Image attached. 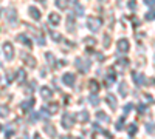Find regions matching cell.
I'll return each mask as SVG.
<instances>
[{"label":"cell","instance_id":"2","mask_svg":"<svg viewBox=\"0 0 155 139\" xmlns=\"http://www.w3.org/2000/svg\"><path fill=\"white\" fill-rule=\"evenodd\" d=\"M85 25H87V28L92 31V33H96L99 30V27H101V20L96 19V17H87Z\"/></svg>","mask_w":155,"mask_h":139},{"label":"cell","instance_id":"27","mask_svg":"<svg viewBox=\"0 0 155 139\" xmlns=\"http://www.w3.org/2000/svg\"><path fill=\"white\" fill-rule=\"evenodd\" d=\"M137 130H138L137 124H129V125H127V133L130 134V136H134V134L137 133Z\"/></svg>","mask_w":155,"mask_h":139},{"label":"cell","instance_id":"50","mask_svg":"<svg viewBox=\"0 0 155 139\" xmlns=\"http://www.w3.org/2000/svg\"><path fill=\"white\" fill-rule=\"evenodd\" d=\"M74 139H81V137H74Z\"/></svg>","mask_w":155,"mask_h":139},{"label":"cell","instance_id":"52","mask_svg":"<svg viewBox=\"0 0 155 139\" xmlns=\"http://www.w3.org/2000/svg\"><path fill=\"white\" fill-rule=\"evenodd\" d=\"M0 14H2V11H0Z\"/></svg>","mask_w":155,"mask_h":139},{"label":"cell","instance_id":"5","mask_svg":"<svg viewBox=\"0 0 155 139\" xmlns=\"http://www.w3.org/2000/svg\"><path fill=\"white\" fill-rule=\"evenodd\" d=\"M132 77H134V81H135V84L137 85H150L149 82H147V77L144 74H141V73H138V71H134L132 73Z\"/></svg>","mask_w":155,"mask_h":139},{"label":"cell","instance_id":"16","mask_svg":"<svg viewBox=\"0 0 155 139\" xmlns=\"http://www.w3.org/2000/svg\"><path fill=\"white\" fill-rule=\"evenodd\" d=\"M76 118H78V121H79V122H88L90 115H88L87 110H82V111H79V113L76 115Z\"/></svg>","mask_w":155,"mask_h":139},{"label":"cell","instance_id":"19","mask_svg":"<svg viewBox=\"0 0 155 139\" xmlns=\"http://www.w3.org/2000/svg\"><path fill=\"white\" fill-rule=\"evenodd\" d=\"M44 130L47 131V134L51 137V139H54L56 137V130H54V127L51 124H45V127H44Z\"/></svg>","mask_w":155,"mask_h":139},{"label":"cell","instance_id":"42","mask_svg":"<svg viewBox=\"0 0 155 139\" xmlns=\"http://www.w3.org/2000/svg\"><path fill=\"white\" fill-rule=\"evenodd\" d=\"M144 3H146V5H149V9H150V8H153V0H144Z\"/></svg>","mask_w":155,"mask_h":139},{"label":"cell","instance_id":"1","mask_svg":"<svg viewBox=\"0 0 155 139\" xmlns=\"http://www.w3.org/2000/svg\"><path fill=\"white\" fill-rule=\"evenodd\" d=\"M74 65H76V68L79 70L82 74H85V73H88V71H90V67H92V62H90L88 59L76 57V59H74Z\"/></svg>","mask_w":155,"mask_h":139},{"label":"cell","instance_id":"39","mask_svg":"<svg viewBox=\"0 0 155 139\" xmlns=\"http://www.w3.org/2000/svg\"><path fill=\"white\" fill-rule=\"evenodd\" d=\"M84 14V6L76 5V16H82Z\"/></svg>","mask_w":155,"mask_h":139},{"label":"cell","instance_id":"11","mask_svg":"<svg viewBox=\"0 0 155 139\" xmlns=\"http://www.w3.org/2000/svg\"><path fill=\"white\" fill-rule=\"evenodd\" d=\"M45 113H48V115H56V113H59V104L53 102V104H48L42 108Z\"/></svg>","mask_w":155,"mask_h":139},{"label":"cell","instance_id":"46","mask_svg":"<svg viewBox=\"0 0 155 139\" xmlns=\"http://www.w3.org/2000/svg\"><path fill=\"white\" fill-rule=\"evenodd\" d=\"M34 139H42V136L39 134V133H36V134H34Z\"/></svg>","mask_w":155,"mask_h":139},{"label":"cell","instance_id":"40","mask_svg":"<svg viewBox=\"0 0 155 139\" xmlns=\"http://www.w3.org/2000/svg\"><path fill=\"white\" fill-rule=\"evenodd\" d=\"M12 134H14V128H12L11 125H9V127H8V131H6V134H5V136H6V139H11V136H12Z\"/></svg>","mask_w":155,"mask_h":139},{"label":"cell","instance_id":"31","mask_svg":"<svg viewBox=\"0 0 155 139\" xmlns=\"http://www.w3.org/2000/svg\"><path fill=\"white\" fill-rule=\"evenodd\" d=\"M45 57H47V62H48V64L54 68V56L51 54V53H47V54H45Z\"/></svg>","mask_w":155,"mask_h":139},{"label":"cell","instance_id":"20","mask_svg":"<svg viewBox=\"0 0 155 139\" xmlns=\"http://www.w3.org/2000/svg\"><path fill=\"white\" fill-rule=\"evenodd\" d=\"M106 100H107V104L110 105V108H112V110H115L116 107H118V102H116V97H115L113 94H107Z\"/></svg>","mask_w":155,"mask_h":139},{"label":"cell","instance_id":"15","mask_svg":"<svg viewBox=\"0 0 155 139\" xmlns=\"http://www.w3.org/2000/svg\"><path fill=\"white\" fill-rule=\"evenodd\" d=\"M28 12H30V16H31L34 20H41V17H42L41 11H39L37 8H34V6H30V8H28Z\"/></svg>","mask_w":155,"mask_h":139},{"label":"cell","instance_id":"9","mask_svg":"<svg viewBox=\"0 0 155 139\" xmlns=\"http://www.w3.org/2000/svg\"><path fill=\"white\" fill-rule=\"evenodd\" d=\"M62 82L65 84L67 87H74V82H76V76L73 74V73H65L62 76Z\"/></svg>","mask_w":155,"mask_h":139},{"label":"cell","instance_id":"28","mask_svg":"<svg viewBox=\"0 0 155 139\" xmlns=\"http://www.w3.org/2000/svg\"><path fill=\"white\" fill-rule=\"evenodd\" d=\"M84 43H85L87 46H90V48H93V46L96 45V39H93V37H85Z\"/></svg>","mask_w":155,"mask_h":139},{"label":"cell","instance_id":"4","mask_svg":"<svg viewBox=\"0 0 155 139\" xmlns=\"http://www.w3.org/2000/svg\"><path fill=\"white\" fill-rule=\"evenodd\" d=\"M6 20H8L9 25H12V27L17 25V11L14 8H8L6 9Z\"/></svg>","mask_w":155,"mask_h":139},{"label":"cell","instance_id":"26","mask_svg":"<svg viewBox=\"0 0 155 139\" xmlns=\"http://www.w3.org/2000/svg\"><path fill=\"white\" fill-rule=\"evenodd\" d=\"M8 115H9V107L0 105V118H6Z\"/></svg>","mask_w":155,"mask_h":139},{"label":"cell","instance_id":"25","mask_svg":"<svg viewBox=\"0 0 155 139\" xmlns=\"http://www.w3.org/2000/svg\"><path fill=\"white\" fill-rule=\"evenodd\" d=\"M127 93H129L127 85H126L124 82H121V84H120V94H121L123 97H126V96H127Z\"/></svg>","mask_w":155,"mask_h":139},{"label":"cell","instance_id":"34","mask_svg":"<svg viewBox=\"0 0 155 139\" xmlns=\"http://www.w3.org/2000/svg\"><path fill=\"white\" fill-rule=\"evenodd\" d=\"M127 6H129V9H130V11H135L137 9V0H129Z\"/></svg>","mask_w":155,"mask_h":139},{"label":"cell","instance_id":"29","mask_svg":"<svg viewBox=\"0 0 155 139\" xmlns=\"http://www.w3.org/2000/svg\"><path fill=\"white\" fill-rule=\"evenodd\" d=\"M33 105H34V99H28L27 102H22V105H20V107H22L23 110H30Z\"/></svg>","mask_w":155,"mask_h":139},{"label":"cell","instance_id":"3","mask_svg":"<svg viewBox=\"0 0 155 139\" xmlns=\"http://www.w3.org/2000/svg\"><path fill=\"white\" fill-rule=\"evenodd\" d=\"M61 124H62V127L65 130H70L74 125V116L70 115V113H65V115L62 116V119H61Z\"/></svg>","mask_w":155,"mask_h":139},{"label":"cell","instance_id":"37","mask_svg":"<svg viewBox=\"0 0 155 139\" xmlns=\"http://www.w3.org/2000/svg\"><path fill=\"white\" fill-rule=\"evenodd\" d=\"M146 130H147L149 134H153V124L152 122H147L146 124Z\"/></svg>","mask_w":155,"mask_h":139},{"label":"cell","instance_id":"45","mask_svg":"<svg viewBox=\"0 0 155 139\" xmlns=\"http://www.w3.org/2000/svg\"><path fill=\"white\" fill-rule=\"evenodd\" d=\"M12 79H14V74H11V73H8V82H11Z\"/></svg>","mask_w":155,"mask_h":139},{"label":"cell","instance_id":"7","mask_svg":"<svg viewBox=\"0 0 155 139\" xmlns=\"http://www.w3.org/2000/svg\"><path fill=\"white\" fill-rule=\"evenodd\" d=\"M22 60H23V64L27 65L28 68H36V65H37V60L31 56V54H22Z\"/></svg>","mask_w":155,"mask_h":139},{"label":"cell","instance_id":"38","mask_svg":"<svg viewBox=\"0 0 155 139\" xmlns=\"http://www.w3.org/2000/svg\"><path fill=\"white\" fill-rule=\"evenodd\" d=\"M109 46H110V36L104 34V48H109Z\"/></svg>","mask_w":155,"mask_h":139},{"label":"cell","instance_id":"12","mask_svg":"<svg viewBox=\"0 0 155 139\" xmlns=\"http://www.w3.org/2000/svg\"><path fill=\"white\" fill-rule=\"evenodd\" d=\"M99 88H101V85H99V82H98V81H95V79L88 81V90H90V93H92V94L99 93Z\"/></svg>","mask_w":155,"mask_h":139},{"label":"cell","instance_id":"6","mask_svg":"<svg viewBox=\"0 0 155 139\" xmlns=\"http://www.w3.org/2000/svg\"><path fill=\"white\" fill-rule=\"evenodd\" d=\"M3 53H5L6 60H12L14 59V46H12L9 42H5L3 43Z\"/></svg>","mask_w":155,"mask_h":139},{"label":"cell","instance_id":"33","mask_svg":"<svg viewBox=\"0 0 155 139\" xmlns=\"http://www.w3.org/2000/svg\"><path fill=\"white\" fill-rule=\"evenodd\" d=\"M153 17H155V11H153V8H150V9L147 11V14H146V20L152 22V20H153Z\"/></svg>","mask_w":155,"mask_h":139},{"label":"cell","instance_id":"35","mask_svg":"<svg viewBox=\"0 0 155 139\" xmlns=\"http://www.w3.org/2000/svg\"><path fill=\"white\" fill-rule=\"evenodd\" d=\"M132 108H134V105H132V104H127V105L124 107V111H123V116L126 118V116L129 115V113H130V110H132Z\"/></svg>","mask_w":155,"mask_h":139},{"label":"cell","instance_id":"21","mask_svg":"<svg viewBox=\"0 0 155 139\" xmlns=\"http://www.w3.org/2000/svg\"><path fill=\"white\" fill-rule=\"evenodd\" d=\"M96 118L101 121V122H110V118H109V115H106L104 111H96Z\"/></svg>","mask_w":155,"mask_h":139},{"label":"cell","instance_id":"32","mask_svg":"<svg viewBox=\"0 0 155 139\" xmlns=\"http://www.w3.org/2000/svg\"><path fill=\"white\" fill-rule=\"evenodd\" d=\"M88 102L92 104V105H99V99L96 97V94H92L88 97Z\"/></svg>","mask_w":155,"mask_h":139},{"label":"cell","instance_id":"23","mask_svg":"<svg viewBox=\"0 0 155 139\" xmlns=\"http://www.w3.org/2000/svg\"><path fill=\"white\" fill-rule=\"evenodd\" d=\"M115 79H116V76H115V73H113L112 68H110V71H109V74H107V77H106V85L110 87V85L115 82Z\"/></svg>","mask_w":155,"mask_h":139},{"label":"cell","instance_id":"10","mask_svg":"<svg viewBox=\"0 0 155 139\" xmlns=\"http://www.w3.org/2000/svg\"><path fill=\"white\" fill-rule=\"evenodd\" d=\"M116 48H118L120 53H127L130 49V45H129V40L127 39H120L118 43H116Z\"/></svg>","mask_w":155,"mask_h":139},{"label":"cell","instance_id":"8","mask_svg":"<svg viewBox=\"0 0 155 139\" xmlns=\"http://www.w3.org/2000/svg\"><path fill=\"white\" fill-rule=\"evenodd\" d=\"M129 67V60L127 57H118V60L115 62V70H118V71H124L126 68Z\"/></svg>","mask_w":155,"mask_h":139},{"label":"cell","instance_id":"24","mask_svg":"<svg viewBox=\"0 0 155 139\" xmlns=\"http://www.w3.org/2000/svg\"><path fill=\"white\" fill-rule=\"evenodd\" d=\"M25 79H27V73H25L23 70H17V82L23 84Z\"/></svg>","mask_w":155,"mask_h":139},{"label":"cell","instance_id":"36","mask_svg":"<svg viewBox=\"0 0 155 139\" xmlns=\"http://www.w3.org/2000/svg\"><path fill=\"white\" fill-rule=\"evenodd\" d=\"M56 5H58L59 8H62V9L67 8V2H65V0H56Z\"/></svg>","mask_w":155,"mask_h":139},{"label":"cell","instance_id":"18","mask_svg":"<svg viewBox=\"0 0 155 139\" xmlns=\"http://www.w3.org/2000/svg\"><path fill=\"white\" fill-rule=\"evenodd\" d=\"M41 96H42V99H50L53 96V91H51L50 87H42L41 88Z\"/></svg>","mask_w":155,"mask_h":139},{"label":"cell","instance_id":"43","mask_svg":"<svg viewBox=\"0 0 155 139\" xmlns=\"http://www.w3.org/2000/svg\"><path fill=\"white\" fill-rule=\"evenodd\" d=\"M144 110H146V107H144L143 104H140V105H138V111H140V113H143Z\"/></svg>","mask_w":155,"mask_h":139},{"label":"cell","instance_id":"14","mask_svg":"<svg viewBox=\"0 0 155 139\" xmlns=\"http://www.w3.org/2000/svg\"><path fill=\"white\" fill-rule=\"evenodd\" d=\"M17 40H19L20 43H23L27 48H31V46H33V43H31V40H30V37L25 36V34H19V36H17Z\"/></svg>","mask_w":155,"mask_h":139},{"label":"cell","instance_id":"44","mask_svg":"<svg viewBox=\"0 0 155 139\" xmlns=\"http://www.w3.org/2000/svg\"><path fill=\"white\" fill-rule=\"evenodd\" d=\"M65 2H68L70 5H78V0H65Z\"/></svg>","mask_w":155,"mask_h":139},{"label":"cell","instance_id":"17","mask_svg":"<svg viewBox=\"0 0 155 139\" xmlns=\"http://www.w3.org/2000/svg\"><path fill=\"white\" fill-rule=\"evenodd\" d=\"M74 28H76V23L73 20V14H70L67 17V31L68 33H74Z\"/></svg>","mask_w":155,"mask_h":139},{"label":"cell","instance_id":"51","mask_svg":"<svg viewBox=\"0 0 155 139\" xmlns=\"http://www.w3.org/2000/svg\"><path fill=\"white\" fill-rule=\"evenodd\" d=\"M39 2H44V0H39Z\"/></svg>","mask_w":155,"mask_h":139},{"label":"cell","instance_id":"22","mask_svg":"<svg viewBox=\"0 0 155 139\" xmlns=\"http://www.w3.org/2000/svg\"><path fill=\"white\" fill-rule=\"evenodd\" d=\"M93 128H95L96 131H99L101 134H104L106 137H109V139H112V137H113V134H112V133H109V131H107V130H104V128H101L98 124H95V125H93Z\"/></svg>","mask_w":155,"mask_h":139},{"label":"cell","instance_id":"49","mask_svg":"<svg viewBox=\"0 0 155 139\" xmlns=\"http://www.w3.org/2000/svg\"><path fill=\"white\" fill-rule=\"evenodd\" d=\"M25 139H28V136H27V134H25Z\"/></svg>","mask_w":155,"mask_h":139},{"label":"cell","instance_id":"30","mask_svg":"<svg viewBox=\"0 0 155 139\" xmlns=\"http://www.w3.org/2000/svg\"><path fill=\"white\" fill-rule=\"evenodd\" d=\"M50 36H51V39H53L54 42H61L62 40V36L59 33H56V31H50Z\"/></svg>","mask_w":155,"mask_h":139},{"label":"cell","instance_id":"47","mask_svg":"<svg viewBox=\"0 0 155 139\" xmlns=\"http://www.w3.org/2000/svg\"><path fill=\"white\" fill-rule=\"evenodd\" d=\"M61 139H71V137H68V136H62Z\"/></svg>","mask_w":155,"mask_h":139},{"label":"cell","instance_id":"41","mask_svg":"<svg viewBox=\"0 0 155 139\" xmlns=\"http://www.w3.org/2000/svg\"><path fill=\"white\" fill-rule=\"evenodd\" d=\"M123 122H124V116L118 121V124H116V128H118V130H121V128H123Z\"/></svg>","mask_w":155,"mask_h":139},{"label":"cell","instance_id":"48","mask_svg":"<svg viewBox=\"0 0 155 139\" xmlns=\"http://www.w3.org/2000/svg\"><path fill=\"white\" fill-rule=\"evenodd\" d=\"M2 130H3V127H2V125H0V131H2Z\"/></svg>","mask_w":155,"mask_h":139},{"label":"cell","instance_id":"13","mask_svg":"<svg viewBox=\"0 0 155 139\" xmlns=\"http://www.w3.org/2000/svg\"><path fill=\"white\" fill-rule=\"evenodd\" d=\"M48 22H50V25L56 27V25H59V23H61V16L58 14V12H50V16H48Z\"/></svg>","mask_w":155,"mask_h":139}]
</instances>
